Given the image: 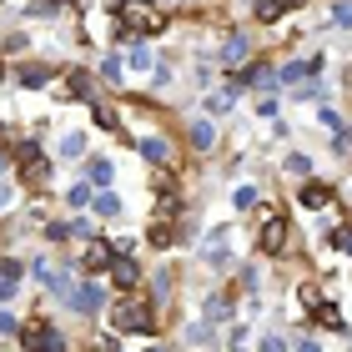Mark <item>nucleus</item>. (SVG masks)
Returning a JSON list of instances; mask_svg holds the SVG:
<instances>
[{
	"instance_id": "nucleus-6",
	"label": "nucleus",
	"mask_w": 352,
	"mask_h": 352,
	"mask_svg": "<svg viewBox=\"0 0 352 352\" xmlns=\"http://www.w3.org/2000/svg\"><path fill=\"white\" fill-rule=\"evenodd\" d=\"M257 247L267 252V257H282V252H287V221L267 217V227H262V236H257Z\"/></svg>"
},
{
	"instance_id": "nucleus-24",
	"label": "nucleus",
	"mask_w": 352,
	"mask_h": 352,
	"mask_svg": "<svg viewBox=\"0 0 352 352\" xmlns=\"http://www.w3.org/2000/svg\"><path fill=\"white\" fill-rule=\"evenodd\" d=\"M297 302H302V307H322V287H302V292H297Z\"/></svg>"
},
{
	"instance_id": "nucleus-14",
	"label": "nucleus",
	"mask_w": 352,
	"mask_h": 352,
	"mask_svg": "<svg viewBox=\"0 0 352 352\" xmlns=\"http://www.w3.org/2000/svg\"><path fill=\"white\" fill-rule=\"evenodd\" d=\"M191 146H197V151H212V146H217V126H212V121H191Z\"/></svg>"
},
{
	"instance_id": "nucleus-12",
	"label": "nucleus",
	"mask_w": 352,
	"mask_h": 352,
	"mask_svg": "<svg viewBox=\"0 0 352 352\" xmlns=\"http://www.w3.org/2000/svg\"><path fill=\"white\" fill-rule=\"evenodd\" d=\"M141 156H146V162H171V141L166 136H141Z\"/></svg>"
},
{
	"instance_id": "nucleus-21",
	"label": "nucleus",
	"mask_w": 352,
	"mask_h": 352,
	"mask_svg": "<svg viewBox=\"0 0 352 352\" xmlns=\"http://www.w3.org/2000/svg\"><path fill=\"white\" fill-rule=\"evenodd\" d=\"M131 66H136V71H146V66H151V45L131 41Z\"/></svg>"
},
{
	"instance_id": "nucleus-33",
	"label": "nucleus",
	"mask_w": 352,
	"mask_h": 352,
	"mask_svg": "<svg viewBox=\"0 0 352 352\" xmlns=\"http://www.w3.org/2000/svg\"><path fill=\"white\" fill-rule=\"evenodd\" d=\"M15 206V186H0V212H10Z\"/></svg>"
},
{
	"instance_id": "nucleus-25",
	"label": "nucleus",
	"mask_w": 352,
	"mask_h": 352,
	"mask_svg": "<svg viewBox=\"0 0 352 352\" xmlns=\"http://www.w3.org/2000/svg\"><path fill=\"white\" fill-rule=\"evenodd\" d=\"M101 76L116 86V81H121V56H106V60H101Z\"/></svg>"
},
{
	"instance_id": "nucleus-10",
	"label": "nucleus",
	"mask_w": 352,
	"mask_h": 352,
	"mask_svg": "<svg viewBox=\"0 0 352 352\" xmlns=\"http://www.w3.org/2000/svg\"><path fill=\"white\" fill-rule=\"evenodd\" d=\"M15 287H21V262H15V257H0V302H10Z\"/></svg>"
},
{
	"instance_id": "nucleus-31",
	"label": "nucleus",
	"mask_w": 352,
	"mask_h": 352,
	"mask_svg": "<svg viewBox=\"0 0 352 352\" xmlns=\"http://www.w3.org/2000/svg\"><path fill=\"white\" fill-rule=\"evenodd\" d=\"M71 236H81V242H86V236H96V227H91L86 217H76V221H71Z\"/></svg>"
},
{
	"instance_id": "nucleus-18",
	"label": "nucleus",
	"mask_w": 352,
	"mask_h": 352,
	"mask_svg": "<svg viewBox=\"0 0 352 352\" xmlns=\"http://www.w3.org/2000/svg\"><path fill=\"white\" fill-rule=\"evenodd\" d=\"M96 201V186L91 182H76L71 191H66V206H91Z\"/></svg>"
},
{
	"instance_id": "nucleus-34",
	"label": "nucleus",
	"mask_w": 352,
	"mask_h": 352,
	"mask_svg": "<svg viewBox=\"0 0 352 352\" xmlns=\"http://www.w3.org/2000/svg\"><path fill=\"white\" fill-rule=\"evenodd\" d=\"M10 162H15V156H0V176H6V171H10Z\"/></svg>"
},
{
	"instance_id": "nucleus-28",
	"label": "nucleus",
	"mask_w": 352,
	"mask_h": 352,
	"mask_svg": "<svg viewBox=\"0 0 352 352\" xmlns=\"http://www.w3.org/2000/svg\"><path fill=\"white\" fill-rule=\"evenodd\" d=\"M317 121H322L327 131H342V116H338V111H332V106H322V111H317Z\"/></svg>"
},
{
	"instance_id": "nucleus-9",
	"label": "nucleus",
	"mask_w": 352,
	"mask_h": 352,
	"mask_svg": "<svg viewBox=\"0 0 352 352\" xmlns=\"http://www.w3.org/2000/svg\"><path fill=\"white\" fill-rule=\"evenodd\" d=\"M111 277H116L121 292H131V287H141V267L131 257H116V262H111Z\"/></svg>"
},
{
	"instance_id": "nucleus-1",
	"label": "nucleus",
	"mask_w": 352,
	"mask_h": 352,
	"mask_svg": "<svg viewBox=\"0 0 352 352\" xmlns=\"http://www.w3.org/2000/svg\"><path fill=\"white\" fill-rule=\"evenodd\" d=\"M111 10L121 15V30H116V41L126 45V36H156L162 30V6H151V0H111Z\"/></svg>"
},
{
	"instance_id": "nucleus-3",
	"label": "nucleus",
	"mask_w": 352,
	"mask_h": 352,
	"mask_svg": "<svg viewBox=\"0 0 352 352\" xmlns=\"http://www.w3.org/2000/svg\"><path fill=\"white\" fill-rule=\"evenodd\" d=\"M21 338H25V347H30V352H66V338H60V332H56L51 322H45V317L25 322V332H21Z\"/></svg>"
},
{
	"instance_id": "nucleus-26",
	"label": "nucleus",
	"mask_w": 352,
	"mask_h": 352,
	"mask_svg": "<svg viewBox=\"0 0 352 352\" xmlns=\"http://www.w3.org/2000/svg\"><path fill=\"white\" fill-rule=\"evenodd\" d=\"M327 21L347 30V25H352V6H332V10H327Z\"/></svg>"
},
{
	"instance_id": "nucleus-20",
	"label": "nucleus",
	"mask_w": 352,
	"mask_h": 352,
	"mask_svg": "<svg viewBox=\"0 0 352 352\" xmlns=\"http://www.w3.org/2000/svg\"><path fill=\"white\" fill-rule=\"evenodd\" d=\"M287 0H257V21H277Z\"/></svg>"
},
{
	"instance_id": "nucleus-13",
	"label": "nucleus",
	"mask_w": 352,
	"mask_h": 352,
	"mask_svg": "<svg viewBox=\"0 0 352 352\" xmlns=\"http://www.w3.org/2000/svg\"><path fill=\"white\" fill-rule=\"evenodd\" d=\"M111 176H116V166H111L106 156H91V162H86V182L91 186H111Z\"/></svg>"
},
{
	"instance_id": "nucleus-17",
	"label": "nucleus",
	"mask_w": 352,
	"mask_h": 352,
	"mask_svg": "<svg viewBox=\"0 0 352 352\" xmlns=\"http://www.w3.org/2000/svg\"><path fill=\"white\" fill-rule=\"evenodd\" d=\"M21 86L25 91H45V86H51V71H45V66H25L21 71Z\"/></svg>"
},
{
	"instance_id": "nucleus-2",
	"label": "nucleus",
	"mask_w": 352,
	"mask_h": 352,
	"mask_svg": "<svg viewBox=\"0 0 352 352\" xmlns=\"http://www.w3.org/2000/svg\"><path fill=\"white\" fill-rule=\"evenodd\" d=\"M111 327H116V332H151L156 327V317H151V307H146V302H116V312H111Z\"/></svg>"
},
{
	"instance_id": "nucleus-11",
	"label": "nucleus",
	"mask_w": 352,
	"mask_h": 352,
	"mask_svg": "<svg viewBox=\"0 0 352 352\" xmlns=\"http://www.w3.org/2000/svg\"><path fill=\"white\" fill-rule=\"evenodd\" d=\"M201 317H206V322H232V302H227V292H212V297H206Z\"/></svg>"
},
{
	"instance_id": "nucleus-23",
	"label": "nucleus",
	"mask_w": 352,
	"mask_h": 352,
	"mask_svg": "<svg viewBox=\"0 0 352 352\" xmlns=\"http://www.w3.org/2000/svg\"><path fill=\"white\" fill-rule=\"evenodd\" d=\"M287 171H292V176H307L312 171V162H307V156H302V151H292V156H287V162H282Z\"/></svg>"
},
{
	"instance_id": "nucleus-32",
	"label": "nucleus",
	"mask_w": 352,
	"mask_h": 352,
	"mask_svg": "<svg viewBox=\"0 0 352 352\" xmlns=\"http://www.w3.org/2000/svg\"><path fill=\"white\" fill-rule=\"evenodd\" d=\"M262 352H287V338H277V332H267V338H262Z\"/></svg>"
},
{
	"instance_id": "nucleus-30",
	"label": "nucleus",
	"mask_w": 352,
	"mask_h": 352,
	"mask_svg": "<svg viewBox=\"0 0 352 352\" xmlns=\"http://www.w3.org/2000/svg\"><path fill=\"white\" fill-rule=\"evenodd\" d=\"M10 332H21V322H15V312L0 307V338H10Z\"/></svg>"
},
{
	"instance_id": "nucleus-27",
	"label": "nucleus",
	"mask_w": 352,
	"mask_h": 352,
	"mask_svg": "<svg viewBox=\"0 0 352 352\" xmlns=\"http://www.w3.org/2000/svg\"><path fill=\"white\" fill-rule=\"evenodd\" d=\"M96 126H101V131H116V111H106V106H96Z\"/></svg>"
},
{
	"instance_id": "nucleus-8",
	"label": "nucleus",
	"mask_w": 352,
	"mask_h": 352,
	"mask_svg": "<svg viewBox=\"0 0 352 352\" xmlns=\"http://www.w3.org/2000/svg\"><path fill=\"white\" fill-rule=\"evenodd\" d=\"M312 71H317V60H287L277 71V86H302V81H312Z\"/></svg>"
},
{
	"instance_id": "nucleus-19",
	"label": "nucleus",
	"mask_w": 352,
	"mask_h": 352,
	"mask_svg": "<svg viewBox=\"0 0 352 352\" xmlns=\"http://www.w3.org/2000/svg\"><path fill=\"white\" fill-rule=\"evenodd\" d=\"M232 206H236V212H247V206H257V186H252V182H242V186L232 191Z\"/></svg>"
},
{
	"instance_id": "nucleus-16",
	"label": "nucleus",
	"mask_w": 352,
	"mask_h": 352,
	"mask_svg": "<svg viewBox=\"0 0 352 352\" xmlns=\"http://www.w3.org/2000/svg\"><path fill=\"white\" fill-rule=\"evenodd\" d=\"M302 206H312V212H322V206H332V191L327 186H302Z\"/></svg>"
},
{
	"instance_id": "nucleus-36",
	"label": "nucleus",
	"mask_w": 352,
	"mask_h": 352,
	"mask_svg": "<svg viewBox=\"0 0 352 352\" xmlns=\"http://www.w3.org/2000/svg\"><path fill=\"white\" fill-rule=\"evenodd\" d=\"M151 352H166V347H151Z\"/></svg>"
},
{
	"instance_id": "nucleus-5",
	"label": "nucleus",
	"mask_w": 352,
	"mask_h": 352,
	"mask_svg": "<svg viewBox=\"0 0 352 352\" xmlns=\"http://www.w3.org/2000/svg\"><path fill=\"white\" fill-rule=\"evenodd\" d=\"M71 307H76V312H101V307H106V292H101V282H76V292H71Z\"/></svg>"
},
{
	"instance_id": "nucleus-35",
	"label": "nucleus",
	"mask_w": 352,
	"mask_h": 352,
	"mask_svg": "<svg viewBox=\"0 0 352 352\" xmlns=\"http://www.w3.org/2000/svg\"><path fill=\"white\" fill-rule=\"evenodd\" d=\"M297 352H322V347H317V342H302V347H297Z\"/></svg>"
},
{
	"instance_id": "nucleus-15",
	"label": "nucleus",
	"mask_w": 352,
	"mask_h": 352,
	"mask_svg": "<svg viewBox=\"0 0 352 352\" xmlns=\"http://www.w3.org/2000/svg\"><path fill=\"white\" fill-rule=\"evenodd\" d=\"M91 212H96V217H116V212H121V197H116V191H106V186H96Z\"/></svg>"
},
{
	"instance_id": "nucleus-22",
	"label": "nucleus",
	"mask_w": 352,
	"mask_h": 352,
	"mask_svg": "<svg viewBox=\"0 0 352 352\" xmlns=\"http://www.w3.org/2000/svg\"><path fill=\"white\" fill-rule=\"evenodd\" d=\"M81 151H86V136L81 131H71L66 141H60V156H81Z\"/></svg>"
},
{
	"instance_id": "nucleus-7",
	"label": "nucleus",
	"mask_w": 352,
	"mask_h": 352,
	"mask_svg": "<svg viewBox=\"0 0 352 352\" xmlns=\"http://www.w3.org/2000/svg\"><path fill=\"white\" fill-rule=\"evenodd\" d=\"M247 51H252V36H247V30H232L227 45H221V60H227V66H242Z\"/></svg>"
},
{
	"instance_id": "nucleus-29",
	"label": "nucleus",
	"mask_w": 352,
	"mask_h": 352,
	"mask_svg": "<svg viewBox=\"0 0 352 352\" xmlns=\"http://www.w3.org/2000/svg\"><path fill=\"white\" fill-rule=\"evenodd\" d=\"M66 236H71L66 221H51V227H45V242H66Z\"/></svg>"
},
{
	"instance_id": "nucleus-4",
	"label": "nucleus",
	"mask_w": 352,
	"mask_h": 352,
	"mask_svg": "<svg viewBox=\"0 0 352 352\" xmlns=\"http://www.w3.org/2000/svg\"><path fill=\"white\" fill-rule=\"evenodd\" d=\"M111 262H116V247L101 242V236H86V247H81V267H86V272H106Z\"/></svg>"
}]
</instances>
